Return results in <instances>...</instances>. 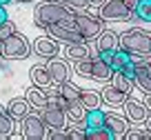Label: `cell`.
Masks as SVG:
<instances>
[{
    "instance_id": "obj_18",
    "label": "cell",
    "mask_w": 151,
    "mask_h": 140,
    "mask_svg": "<svg viewBox=\"0 0 151 140\" xmlns=\"http://www.w3.org/2000/svg\"><path fill=\"white\" fill-rule=\"evenodd\" d=\"M24 98L29 100V105H31V109H45L47 107V102H49V98H47V89H42V87H29L27 89V96Z\"/></svg>"
},
{
    "instance_id": "obj_20",
    "label": "cell",
    "mask_w": 151,
    "mask_h": 140,
    "mask_svg": "<svg viewBox=\"0 0 151 140\" xmlns=\"http://www.w3.org/2000/svg\"><path fill=\"white\" fill-rule=\"evenodd\" d=\"M7 111L11 113L14 120H22V118L31 111V105H29L27 98H11L9 105H7Z\"/></svg>"
},
{
    "instance_id": "obj_19",
    "label": "cell",
    "mask_w": 151,
    "mask_h": 140,
    "mask_svg": "<svg viewBox=\"0 0 151 140\" xmlns=\"http://www.w3.org/2000/svg\"><path fill=\"white\" fill-rule=\"evenodd\" d=\"M100 96H102V102L104 105H109L111 109H116V107H122V102H124V96L122 91H118V89L113 87V84H107V87L100 91Z\"/></svg>"
},
{
    "instance_id": "obj_41",
    "label": "cell",
    "mask_w": 151,
    "mask_h": 140,
    "mask_svg": "<svg viewBox=\"0 0 151 140\" xmlns=\"http://www.w3.org/2000/svg\"><path fill=\"white\" fill-rule=\"evenodd\" d=\"M47 2H60V0H47Z\"/></svg>"
},
{
    "instance_id": "obj_14",
    "label": "cell",
    "mask_w": 151,
    "mask_h": 140,
    "mask_svg": "<svg viewBox=\"0 0 151 140\" xmlns=\"http://www.w3.org/2000/svg\"><path fill=\"white\" fill-rule=\"evenodd\" d=\"M65 56H67V60L69 62H80V60H87V58H91L93 53H91V47H89V42H71V45H67V49H65Z\"/></svg>"
},
{
    "instance_id": "obj_10",
    "label": "cell",
    "mask_w": 151,
    "mask_h": 140,
    "mask_svg": "<svg viewBox=\"0 0 151 140\" xmlns=\"http://www.w3.org/2000/svg\"><path fill=\"white\" fill-rule=\"evenodd\" d=\"M122 107H124V113H127V118H129V120H133V122H145L147 116H149V109H147V105L142 102V100L131 98V96H127V98H124Z\"/></svg>"
},
{
    "instance_id": "obj_26",
    "label": "cell",
    "mask_w": 151,
    "mask_h": 140,
    "mask_svg": "<svg viewBox=\"0 0 151 140\" xmlns=\"http://www.w3.org/2000/svg\"><path fill=\"white\" fill-rule=\"evenodd\" d=\"M133 20L151 22V0H138L136 9H133Z\"/></svg>"
},
{
    "instance_id": "obj_2",
    "label": "cell",
    "mask_w": 151,
    "mask_h": 140,
    "mask_svg": "<svg viewBox=\"0 0 151 140\" xmlns=\"http://www.w3.org/2000/svg\"><path fill=\"white\" fill-rule=\"evenodd\" d=\"M120 49L133 58H151V31L142 27H131L120 33Z\"/></svg>"
},
{
    "instance_id": "obj_23",
    "label": "cell",
    "mask_w": 151,
    "mask_h": 140,
    "mask_svg": "<svg viewBox=\"0 0 151 140\" xmlns=\"http://www.w3.org/2000/svg\"><path fill=\"white\" fill-rule=\"evenodd\" d=\"M14 131H16V120L7 111V107L0 105V138H9V136H14Z\"/></svg>"
},
{
    "instance_id": "obj_40",
    "label": "cell",
    "mask_w": 151,
    "mask_h": 140,
    "mask_svg": "<svg viewBox=\"0 0 151 140\" xmlns=\"http://www.w3.org/2000/svg\"><path fill=\"white\" fill-rule=\"evenodd\" d=\"M0 58H2V40H0Z\"/></svg>"
},
{
    "instance_id": "obj_32",
    "label": "cell",
    "mask_w": 151,
    "mask_h": 140,
    "mask_svg": "<svg viewBox=\"0 0 151 140\" xmlns=\"http://www.w3.org/2000/svg\"><path fill=\"white\" fill-rule=\"evenodd\" d=\"M18 31V27H16V22H11L9 18L5 20V22L0 25V40H5V38H9L11 33H16Z\"/></svg>"
},
{
    "instance_id": "obj_39",
    "label": "cell",
    "mask_w": 151,
    "mask_h": 140,
    "mask_svg": "<svg viewBox=\"0 0 151 140\" xmlns=\"http://www.w3.org/2000/svg\"><path fill=\"white\" fill-rule=\"evenodd\" d=\"M16 2H22V5H27V2H33V0H16Z\"/></svg>"
},
{
    "instance_id": "obj_16",
    "label": "cell",
    "mask_w": 151,
    "mask_h": 140,
    "mask_svg": "<svg viewBox=\"0 0 151 140\" xmlns=\"http://www.w3.org/2000/svg\"><path fill=\"white\" fill-rule=\"evenodd\" d=\"M29 78H31V82L36 84V87H42V89H47V87L53 84L47 65H33L31 69H29Z\"/></svg>"
},
{
    "instance_id": "obj_31",
    "label": "cell",
    "mask_w": 151,
    "mask_h": 140,
    "mask_svg": "<svg viewBox=\"0 0 151 140\" xmlns=\"http://www.w3.org/2000/svg\"><path fill=\"white\" fill-rule=\"evenodd\" d=\"M91 65H93V60H91V58L76 62V74L82 76V78H91Z\"/></svg>"
},
{
    "instance_id": "obj_38",
    "label": "cell",
    "mask_w": 151,
    "mask_h": 140,
    "mask_svg": "<svg viewBox=\"0 0 151 140\" xmlns=\"http://www.w3.org/2000/svg\"><path fill=\"white\" fill-rule=\"evenodd\" d=\"M9 2H14V0H0V5H5V7L9 5Z\"/></svg>"
},
{
    "instance_id": "obj_36",
    "label": "cell",
    "mask_w": 151,
    "mask_h": 140,
    "mask_svg": "<svg viewBox=\"0 0 151 140\" xmlns=\"http://www.w3.org/2000/svg\"><path fill=\"white\" fill-rule=\"evenodd\" d=\"M124 5H127V7H131V9H136V5H138V0H124Z\"/></svg>"
},
{
    "instance_id": "obj_25",
    "label": "cell",
    "mask_w": 151,
    "mask_h": 140,
    "mask_svg": "<svg viewBox=\"0 0 151 140\" xmlns=\"http://www.w3.org/2000/svg\"><path fill=\"white\" fill-rule=\"evenodd\" d=\"M96 127H104V111L100 107L89 109L85 118V129H96Z\"/></svg>"
},
{
    "instance_id": "obj_22",
    "label": "cell",
    "mask_w": 151,
    "mask_h": 140,
    "mask_svg": "<svg viewBox=\"0 0 151 140\" xmlns=\"http://www.w3.org/2000/svg\"><path fill=\"white\" fill-rule=\"evenodd\" d=\"M67 113V120L71 122V125H82L85 127V118H87V109L82 107L80 102H69L65 109Z\"/></svg>"
},
{
    "instance_id": "obj_12",
    "label": "cell",
    "mask_w": 151,
    "mask_h": 140,
    "mask_svg": "<svg viewBox=\"0 0 151 140\" xmlns=\"http://www.w3.org/2000/svg\"><path fill=\"white\" fill-rule=\"evenodd\" d=\"M47 69H49V76H51V82L53 84H62L69 80V65H67V60H62V58H51V60H47Z\"/></svg>"
},
{
    "instance_id": "obj_13",
    "label": "cell",
    "mask_w": 151,
    "mask_h": 140,
    "mask_svg": "<svg viewBox=\"0 0 151 140\" xmlns=\"http://www.w3.org/2000/svg\"><path fill=\"white\" fill-rule=\"evenodd\" d=\"M116 49H120V33L113 29H102L100 36L96 38V51L102 53V51H116Z\"/></svg>"
},
{
    "instance_id": "obj_35",
    "label": "cell",
    "mask_w": 151,
    "mask_h": 140,
    "mask_svg": "<svg viewBox=\"0 0 151 140\" xmlns=\"http://www.w3.org/2000/svg\"><path fill=\"white\" fill-rule=\"evenodd\" d=\"M147 98H145V105H147V109H149V113H151V93H145Z\"/></svg>"
},
{
    "instance_id": "obj_28",
    "label": "cell",
    "mask_w": 151,
    "mask_h": 140,
    "mask_svg": "<svg viewBox=\"0 0 151 140\" xmlns=\"http://www.w3.org/2000/svg\"><path fill=\"white\" fill-rule=\"evenodd\" d=\"M65 138L69 140H87V129L82 125H67L65 127Z\"/></svg>"
},
{
    "instance_id": "obj_9",
    "label": "cell",
    "mask_w": 151,
    "mask_h": 140,
    "mask_svg": "<svg viewBox=\"0 0 151 140\" xmlns=\"http://www.w3.org/2000/svg\"><path fill=\"white\" fill-rule=\"evenodd\" d=\"M40 113H42L45 125H47V127H51V129H65V127L69 125L65 109L56 107V105H47L45 109H40Z\"/></svg>"
},
{
    "instance_id": "obj_24",
    "label": "cell",
    "mask_w": 151,
    "mask_h": 140,
    "mask_svg": "<svg viewBox=\"0 0 151 140\" xmlns=\"http://www.w3.org/2000/svg\"><path fill=\"white\" fill-rule=\"evenodd\" d=\"M58 91H60V96L67 100V102H78V96H80V87H78V84H73L71 80H67V82L58 84Z\"/></svg>"
},
{
    "instance_id": "obj_37",
    "label": "cell",
    "mask_w": 151,
    "mask_h": 140,
    "mask_svg": "<svg viewBox=\"0 0 151 140\" xmlns=\"http://www.w3.org/2000/svg\"><path fill=\"white\" fill-rule=\"evenodd\" d=\"M147 127H149V129H151V113H149V116H147Z\"/></svg>"
},
{
    "instance_id": "obj_15",
    "label": "cell",
    "mask_w": 151,
    "mask_h": 140,
    "mask_svg": "<svg viewBox=\"0 0 151 140\" xmlns=\"http://www.w3.org/2000/svg\"><path fill=\"white\" fill-rule=\"evenodd\" d=\"M91 60H93V65H91V78H93V80H100V82L111 80L113 69H111V65H109V62H104L98 53H93V56H91Z\"/></svg>"
},
{
    "instance_id": "obj_7",
    "label": "cell",
    "mask_w": 151,
    "mask_h": 140,
    "mask_svg": "<svg viewBox=\"0 0 151 140\" xmlns=\"http://www.w3.org/2000/svg\"><path fill=\"white\" fill-rule=\"evenodd\" d=\"M31 51L36 53L38 58H42V60H51L60 53V45H58L56 38L51 36H40L31 42Z\"/></svg>"
},
{
    "instance_id": "obj_34",
    "label": "cell",
    "mask_w": 151,
    "mask_h": 140,
    "mask_svg": "<svg viewBox=\"0 0 151 140\" xmlns=\"http://www.w3.org/2000/svg\"><path fill=\"white\" fill-rule=\"evenodd\" d=\"M102 2H104V0H89V9H91V7L96 9V7H100Z\"/></svg>"
},
{
    "instance_id": "obj_1",
    "label": "cell",
    "mask_w": 151,
    "mask_h": 140,
    "mask_svg": "<svg viewBox=\"0 0 151 140\" xmlns=\"http://www.w3.org/2000/svg\"><path fill=\"white\" fill-rule=\"evenodd\" d=\"M33 22L40 29H47L51 25H69V27H76V11L67 9L62 2H47V0H42L33 9Z\"/></svg>"
},
{
    "instance_id": "obj_21",
    "label": "cell",
    "mask_w": 151,
    "mask_h": 140,
    "mask_svg": "<svg viewBox=\"0 0 151 140\" xmlns=\"http://www.w3.org/2000/svg\"><path fill=\"white\" fill-rule=\"evenodd\" d=\"M78 102L89 111V109H96V107L102 105V96H100V91H93V89H80Z\"/></svg>"
},
{
    "instance_id": "obj_33",
    "label": "cell",
    "mask_w": 151,
    "mask_h": 140,
    "mask_svg": "<svg viewBox=\"0 0 151 140\" xmlns=\"http://www.w3.org/2000/svg\"><path fill=\"white\" fill-rule=\"evenodd\" d=\"M7 20V9H5V5H0V25Z\"/></svg>"
},
{
    "instance_id": "obj_30",
    "label": "cell",
    "mask_w": 151,
    "mask_h": 140,
    "mask_svg": "<svg viewBox=\"0 0 151 140\" xmlns=\"http://www.w3.org/2000/svg\"><path fill=\"white\" fill-rule=\"evenodd\" d=\"M62 5L67 7V9H71V11H85V9H89V0H60Z\"/></svg>"
},
{
    "instance_id": "obj_29",
    "label": "cell",
    "mask_w": 151,
    "mask_h": 140,
    "mask_svg": "<svg viewBox=\"0 0 151 140\" xmlns=\"http://www.w3.org/2000/svg\"><path fill=\"white\" fill-rule=\"evenodd\" d=\"M87 138H91V140H113V134L107 127H96V129H87Z\"/></svg>"
},
{
    "instance_id": "obj_27",
    "label": "cell",
    "mask_w": 151,
    "mask_h": 140,
    "mask_svg": "<svg viewBox=\"0 0 151 140\" xmlns=\"http://www.w3.org/2000/svg\"><path fill=\"white\" fill-rule=\"evenodd\" d=\"M127 140H149L151 138V129L149 127H129L127 134H124Z\"/></svg>"
},
{
    "instance_id": "obj_8",
    "label": "cell",
    "mask_w": 151,
    "mask_h": 140,
    "mask_svg": "<svg viewBox=\"0 0 151 140\" xmlns=\"http://www.w3.org/2000/svg\"><path fill=\"white\" fill-rule=\"evenodd\" d=\"M45 31H47L51 38H56L58 42H65V45H71V42H82V40H85V38L78 33V29L69 27V25H51V27H47Z\"/></svg>"
},
{
    "instance_id": "obj_17",
    "label": "cell",
    "mask_w": 151,
    "mask_h": 140,
    "mask_svg": "<svg viewBox=\"0 0 151 140\" xmlns=\"http://www.w3.org/2000/svg\"><path fill=\"white\" fill-rule=\"evenodd\" d=\"M109 84H113V87L118 89V91H122L124 96H131V91L136 89L133 78L127 76L124 71H113V74H111V82H109Z\"/></svg>"
},
{
    "instance_id": "obj_3",
    "label": "cell",
    "mask_w": 151,
    "mask_h": 140,
    "mask_svg": "<svg viewBox=\"0 0 151 140\" xmlns=\"http://www.w3.org/2000/svg\"><path fill=\"white\" fill-rule=\"evenodd\" d=\"M31 42L24 33L16 31L9 38L2 40V58L5 60H24V58L31 56Z\"/></svg>"
},
{
    "instance_id": "obj_11",
    "label": "cell",
    "mask_w": 151,
    "mask_h": 140,
    "mask_svg": "<svg viewBox=\"0 0 151 140\" xmlns=\"http://www.w3.org/2000/svg\"><path fill=\"white\" fill-rule=\"evenodd\" d=\"M104 127L113 134V138H124V134L129 129V118L113 111H104Z\"/></svg>"
},
{
    "instance_id": "obj_5",
    "label": "cell",
    "mask_w": 151,
    "mask_h": 140,
    "mask_svg": "<svg viewBox=\"0 0 151 140\" xmlns=\"http://www.w3.org/2000/svg\"><path fill=\"white\" fill-rule=\"evenodd\" d=\"M98 16L104 22H122L133 20V9L124 5V0H104L98 7Z\"/></svg>"
},
{
    "instance_id": "obj_6",
    "label": "cell",
    "mask_w": 151,
    "mask_h": 140,
    "mask_svg": "<svg viewBox=\"0 0 151 140\" xmlns=\"http://www.w3.org/2000/svg\"><path fill=\"white\" fill-rule=\"evenodd\" d=\"M20 122H22V129H20V134H22L27 140H42V138H45L47 125H45L42 113L38 111V109H36V111H29Z\"/></svg>"
},
{
    "instance_id": "obj_4",
    "label": "cell",
    "mask_w": 151,
    "mask_h": 140,
    "mask_svg": "<svg viewBox=\"0 0 151 140\" xmlns=\"http://www.w3.org/2000/svg\"><path fill=\"white\" fill-rule=\"evenodd\" d=\"M76 29H78V33H80L87 42H91V40H96V38L100 36V31L104 29V20L100 18V16L87 11V9L78 11V14H76Z\"/></svg>"
}]
</instances>
